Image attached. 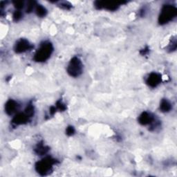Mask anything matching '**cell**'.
I'll list each match as a JSON object with an SVG mask.
<instances>
[{"mask_svg":"<svg viewBox=\"0 0 177 177\" xmlns=\"http://www.w3.org/2000/svg\"><path fill=\"white\" fill-rule=\"evenodd\" d=\"M19 17H21V13H19V12H16L15 13V15H14V18L18 20V19H19Z\"/></svg>","mask_w":177,"mask_h":177,"instance_id":"7c38bea8","label":"cell"},{"mask_svg":"<svg viewBox=\"0 0 177 177\" xmlns=\"http://www.w3.org/2000/svg\"><path fill=\"white\" fill-rule=\"evenodd\" d=\"M176 15V9L172 6H165L163 8L161 15L160 16V22L167 23Z\"/></svg>","mask_w":177,"mask_h":177,"instance_id":"7a4b0ae2","label":"cell"},{"mask_svg":"<svg viewBox=\"0 0 177 177\" xmlns=\"http://www.w3.org/2000/svg\"><path fill=\"white\" fill-rule=\"evenodd\" d=\"M160 108H161L163 111H168L170 109V108H171V106H170V104L168 101L163 100L161 104H160Z\"/></svg>","mask_w":177,"mask_h":177,"instance_id":"30bf717a","label":"cell"},{"mask_svg":"<svg viewBox=\"0 0 177 177\" xmlns=\"http://www.w3.org/2000/svg\"><path fill=\"white\" fill-rule=\"evenodd\" d=\"M36 12L39 16H44L46 15V10L42 6H38L36 9Z\"/></svg>","mask_w":177,"mask_h":177,"instance_id":"8fae6325","label":"cell"},{"mask_svg":"<svg viewBox=\"0 0 177 177\" xmlns=\"http://www.w3.org/2000/svg\"><path fill=\"white\" fill-rule=\"evenodd\" d=\"M140 123L143 124H149L152 121V118L150 116V114L147 113H143L140 117Z\"/></svg>","mask_w":177,"mask_h":177,"instance_id":"ba28073f","label":"cell"},{"mask_svg":"<svg viewBox=\"0 0 177 177\" xmlns=\"http://www.w3.org/2000/svg\"><path fill=\"white\" fill-rule=\"evenodd\" d=\"M27 117L28 115H24V114H19V115L16 116V117L14 119L13 122L15 124H22L24 123V122H26L27 120Z\"/></svg>","mask_w":177,"mask_h":177,"instance_id":"9c48e42d","label":"cell"},{"mask_svg":"<svg viewBox=\"0 0 177 177\" xmlns=\"http://www.w3.org/2000/svg\"><path fill=\"white\" fill-rule=\"evenodd\" d=\"M18 107V104L16 103L13 100H9L8 102L6 103V111L8 114H12L15 112V109Z\"/></svg>","mask_w":177,"mask_h":177,"instance_id":"52a82bcc","label":"cell"},{"mask_svg":"<svg viewBox=\"0 0 177 177\" xmlns=\"http://www.w3.org/2000/svg\"><path fill=\"white\" fill-rule=\"evenodd\" d=\"M73 129L72 128V127H69V128L67 129V133L68 134H73Z\"/></svg>","mask_w":177,"mask_h":177,"instance_id":"4fadbf2b","label":"cell"},{"mask_svg":"<svg viewBox=\"0 0 177 177\" xmlns=\"http://www.w3.org/2000/svg\"><path fill=\"white\" fill-rule=\"evenodd\" d=\"M53 51L51 44H44L41 47V48L35 54V60L39 62L44 61L50 56L51 52Z\"/></svg>","mask_w":177,"mask_h":177,"instance_id":"6da1fadb","label":"cell"},{"mask_svg":"<svg viewBox=\"0 0 177 177\" xmlns=\"http://www.w3.org/2000/svg\"><path fill=\"white\" fill-rule=\"evenodd\" d=\"M82 63L79 59L77 58H73L68 67V71L73 76H78L82 72Z\"/></svg>","mask_w":177,"mask_h":177,"instance_id":"3957f363","label":"cell"},{"mask_svg":"<svg viewBox=\"0 0 177 177\" xmlns=\"http://www.w3.org/2000/svg\"><path fill=\"white\" fill-rule=\"evenodd\" d=\"M30 47V44L28 42L25 40H22L19 41L18 44L16 45V51L18 53H22V52H24L29 48Z\"/></svg>","mask_w":177,"mask_h":177,"instance_id":"5b68a950","label":"cell"},{"mask_svg":"<svg viewBox=\"0 0 177 177\" xmlns=\"http://www.w3.org/2000/svg\"><path fill=\"white\" fill-rule=\"evenodd\" d=\"M51 165V161L50 160H44L43 161H41L38 163V165H37V169L38 172L42 173L43 174L47 173L48 170L50 169Z\"/></svg>","mask_w":177,"mask_h":177,"instance_id":"277c9868","label":"cell"},{"mask_svg":"<svg viewBox=\"0 0 177 177\" xmlns=\"http://www.w3.org/2000/svg\"><path fill=\"white\" fill-rule=\"evenodd\" d=\"M160 79H161V78H160L159 75L157 73H152L148 78L147 83H148L150 86L156 87V85L159 84Z\"/></svg>","mask_w":177,"mask_h":177,"instance_id":"8992f818","label":"cell"}]
</instances>
